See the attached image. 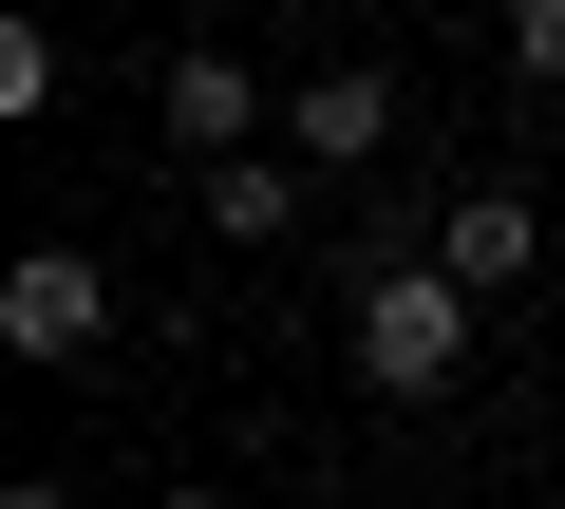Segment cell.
Instances as JSON below:
<instances>
[{
    "instance_id": "obj_1",
    "label": "cell",
    "mask_w": 565,
    "mask_h": 509,
    "mask_svg": "<svg viewBox=\"0 0 565 509\" xmlns=\"http://www.w3.org/2000/svg\"><path fill=\"white\" fill-rule=\"evenodd\" d=\"M359 378L377 396H452L471 378V284L452 265H359Z\"/></svg>"
},
{
    "instance_id": "obj_2",
    "label": "cell",
    "mask_w": 565,
    "mask_h": 509,
    "mask_svg": "<svg viewBox=\"0 0 565 509\" xmlns=\"http://www.w3.org/2000/svg\"><path fill=\"white\" fill-rule=\"evenodd\" d=\"M0 340L20 359H114V265L95 245H20L0 265Z\"/></svg>"
},
{
    "instance_id": "obj_3",
    "label": "cell",
    "mask_w": 565,
    "mask_h": 509,
    "mask_svg": "<svg viewBox=\"0 0 565 509\" xmlns=\"http://www.w3.org/2000/svg\"><path fill=\"white\" fill-rule=\"evenodd\" d=\"M282 151H302V170H377V151H396V76H377V57L302 76V95H282Z\"/></svg>"
},
{
    "instance_id": "obj_4",
    "label": "cell",
    "mask_w": 565,
    "mask_h": 509,
    "mask_svg": "<svg viewBox=\"0 0 565 509\" xmlns=\"http://www.w3.org/2000/svg\"><path fill=\"white\" fill-rule=\"evenodd\" d=\"M151 114H170V151H264V76H245L226 39H189V57L151 76Z\"/></svg>"
},
{
    "instance_id": "obj_5",
    "label": "cell",
    "mask_w": 565,
    "mask_h": 509,
    "mask_svg": "<svg viewBox=\"0 0 565 509\" xmlns=\"http://www.w3.org/2000/svg\"><path fill=\"white\" fill-rule=\"evenodd\" d=\"M527 245H546V226H527V189H452V208H434V265H452L471 303H509V284H527Z\"/></svg>"
},
{
    "instance_id": "obj_6",
    "label": "cell",
    "mask_w": 565,
    "mask_h": 509,
    "mask_svg": "<svg viewBox=\"0 0 565 509\" xmlns=\"http://www.w3.org/2000/svg\"><path fill=\"white\" fill-rule=\"evenodd\" d=\"M189 189H207V226H226V245H282V226H302V151H207Z\"/></svg>"
},
{
    "instance_id": "obj_7",
    "label": "cell",
    "mask_w": 565,
    "mask_h": 509,
    "mask_svg": "<svg viewBox=\"0 0 565 509\" xmlns=\"http://www.w3.org/2000/svg\"><path fill=\"white\" fill-rule=\"evenodd\" d=\"M509 76H546V95H565V0H509Z\"/></svg>"
},
{
    "instance_id": "obj_8",
    "label": "cell",
    "mask_w": 565,
    "mask_h": 509,
    "mask_svg": "<svg viewBox=\"0 0 565 509\" xmlns=\"http://www.w3.org/2000/svg\"><path fill=\"white\" fill-rule=\"evenodd\" d=\"M0 509H76V490H57V471H0Z\"/></svg>"
},
{
    "instance_id": "obj_9",
    "label": "cell",
    "mask_w": 565,
    "mask_h": 509,
    "mask_svg": "<svg viewBox=\"0 0 565 509\" xmlns=\"http://www.w3.org/2000/svg\"><path fill=\"white\" fill-rule=\"evenodd\" d=\"M170 509H226V490H170Z\"/></svg>"
}]
</instances>
